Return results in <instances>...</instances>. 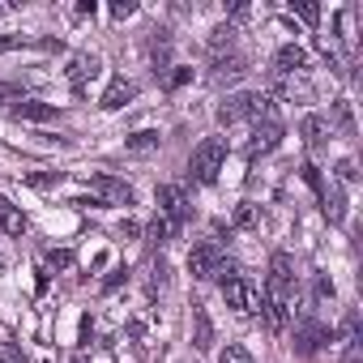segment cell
I'll use <instances>...</instances> for the list:
<instances>
[{"instance_id":"6da1fadb","label":"cell","mask_w":363,"mask_h":363,"mask_svg":"<svg viewBox=\"0 0 363 363\" xmlns=\"http://www.w3.org/2000/svg\"><path fill=\"white\" fill-rule=\"evenodd\" d=\"M269 99L261 90H244V94H227L223 107H218V124H235V120H269Z\"/></svg>"},{"instance_id":"7a4b0ae2","label":"cell","mask_w":363,"mask_h":363,"mask_svg":"<svg viewBox=\"0 0 363 363\" xmlns=\"http://www.w3.org/2000/svg\"><path fill=\"white\" fill-rule=\"evenodd\" d=\"M223 162H227V141H223V137H206V141L193 150L189 171H193L197 184H214L218 171H223Z\"/></svg>"},{"instance_id":"3957f363","label":"cell","mask_w":363,"mask_h":363,"mask_svg":"<svg viewBox=\"0 0 363 363\" xmlns=\"http://www.w3.org/2000/svg\"><path fill=\"white\" fill-rule=\"evenodd\" d=\"M189 274H193V278H201V282H206V278H218V274H223V278H231V274H235V265H227V257H223L218 240H201V244L189 252Z\"/></svg>"},{"instance_id":"277c9868","label":"cell","mask_w":363,"mask_h":363,"mask_svg":"<svg viewBox=\"0 0 363 363\" xmlns=\"http://www.w3.org/2000/svg\"><path fill=\"white\" fill-rule=\"evenodd\" d=\"M223 299H227V308H235V312H244V316L261 308V291H257V282L244 278V274L223 278Z\"/></svg>"},{"instance_id":"5b68a950","label":"cell","mask_w":363,"mask_h":363,"mask_svg":"<svg viewBox=\"0 0 363 363\" xmlns=\"http://www.w3.org/2000/svg\"><path fill=\"white\" fill-rule=\"evenodd\" d=\"M291 291H295V265H291V257L286 252H274L269 257V299H278V303H291Z\"/></svg>"},{"instance_id":"8992f818","label":"cell","mask_w":363,"mask_h":363,"mask_svg":"<svg viewBox=\"0 0 363 363\" xmlns=\"http://www.w3.org/2000/svg\"><path fill=\"white\" fill-rule=\"evenodd\" d=\"M158 214H162L171 227H184L189 214H193V206L184 201V193H179L175 184H162V189H158Z\"/></svg>"},{"instance_id":"52a82bcc","label":"cell","mask_w":363,"mask_h":363,"mask_svg":"<svg viewBox=\"0 0 363 363\" xmlns=\"http://www.w3.org/2000/svg\"><path fill=\"white\" fill-rule=\"evenodd\" d=\"M86 184H90L94 193H103L107 201H116V206H133V189L124 184V179L107 175V171H99V175H86Z\"/></svg>"},{"instance_id":"ba28073f","label":"cell","mask_w":363,"mask_h":363,"mask_svg":"<svg viewBox=\"0 0 363 363\" xmlns=\"http://www.w3.org/2000/svg\"><path fill=\"white\" fill-rule=\"evenodd\" d=\"M329 337H333L329 325H320V320H303V325L295 329V350H299V354H316Z\"/></svg>"},{"instance_id":"9c48e42d","label":"cell","mask_w":363,"mask_h":363,"mask_svg":"<svg viewBox=\"0 0 363 363\" xmlns=\"http://www.w3.org/2000/svg\"><path fill=\"white\" fill-rule=\"evenodd\" d=\"M278 141H282V124H278V120L269 116L265 124H257V128H252V141H248V154H252V158H257V154H269V150H274Z\"/></svg>"},{"instance_id":"30bf717a","label":"cell","mask_w":363,"mask_h":363,"mask_svg":"<svg viewBox=\"0 0 363 363\" xmlns=\"http://www.w3.org/2000/svg\"><path fill=\"white\" fill-rule=\"evenodd\" d=\"M303 65H308V52H303L299 43H286V48H278V56H274V73H282V77H295Z\"/></svg>"},{"instance_id":"8fae6325","label":"cell","mask_w":363,"mask_h":363,"mask_svg":"<svg viewBox=\"0 0 363 363\" xmlns=\"http://www.w3.org/2000/svg\"><path fill=\"white\" fill-rule=\"evenodd\" d=\"M244 73H248L244 56H235V52H231V56H218V60H214V73H210V82H214V86H223V82H240Z\"/></svg>"},{"instance_id":"7c38bea8","label":"cell","mask_w":363,"mask_h":363,"mask_svg":"<svg viewBox=\"0 0 363 363\" xmlns=\"http://www.w3.org/2000/svg\"><path fill=\"white\" fill-rule=\"evenodd\" d=\"M99 69H103V65H99V56H90V52L73 56V60H69V86H73V90H82V86L99 73Z\"/></svg>"},{"instance_id":"4fadbf2b","label":"cell","mask_w":363,"mask_h":363,"mask_svg":"<svg viewBox=\"0 0 363 363\" xmlns=\"http://www.w3.org/2000/svg\"><path fill=\"white\" fill-rule=\"evenodd\" d=\"M133 94H137V86H133V82H124V77H111V86L103 90L99 107H103V111H120V107H124Z\"/></svg>"},{"instance_id":"5bb4252c","label":"cell","mask_w":363,"mask_h":363,"mask_svg":"<svg viewBox=\"0 0 363 363\" xmlns=\"http://www.w3.org/2000/svg\"><path fill=\"white\" fill-rule=\"evenodd\" d=\"M18 120H30V124H48V120H56V107L52 103H39V99H22V103H13L9 107Z\"/></svg>"},{"instance_id":"9a60e30c","label":"cell","mask_w":363,"mask_h":363,"mask_svg":"<svg viewBox=\"0 0 363 363\" xmlns=\"http://www.w3.org/2000/svg\"><path fill=\"white\" fill-rule=\"evenodd\" d=\"M0 231L13 235V240H22V235H26V218H22V210H18L5 193H0Z\"/></svg>"},{"instance_id":"2e32d148","label":"cell","mask_w":363,"mask_h":363,"mask_svg":"<svg viewBox=\"0 0 363 363\" xmlns=\"http://www.w3.org/2000/svg\"><path fill=\"white\" fill-rule=\"evenodd\" d=\"M193 346L197 350H210L214 346V320L201 303H193Z\"/></svg>"},{"instance_id":"e0dca14e","label":"cell","mask_w":363,"mask_h":363,"mask_svg":"<svg viewBox=\"0 0 363 363\" xmlns=\"http://www.w3.org/2000/svg\"><path fill=\"white\" fill-rule=\"evenodd\" d=\"M320 201H325V218H329V223H342V218H346V197H342L337 184L320 189Z\"/></svg>"},{"instance_id":"ac0fdd59","label":"cell","mask_w":363,"mask_h":363,"mask_svg":"<svg viewBox=\"0 0 363 363\" xmlns=\"http://www.w3.org/2000/svg\"><path fill=\"white\" fill-rule=\"evenodd\" d=\"M299 133H303V141H308L312 150H320V145H325V120H320V116H303Z\"/></svg>"},{"instance_id":"d6986e66","label":"cell","mask_w":363,"mask_h":363,"mask_svg":"<svg viewBox=\"0 0 363 363\" xmlns=\"http://www.w3.org/2000/svg\"><path fill=\"white\" fill-rule=\"evenodd\" d=\"M124 145H128L133 154H150V150L158 145V133H150V128H141V133H133V137H128Z\"/></svg>"},{"instance_id":"ffe728a7","label":"cell","mask_w":363,"mask_h":363,"mask_svg":"<svg viewBox=\"0 0 363 363\" xmlns=\"http://www.w3.org/2000/svg\"><path fill=\"white\" fill-rule=\"evenodd\" d=\"M257 223H261V206H252V201H244V206L235 210V227H240V231H252Z\"/></svg>"},{"instance_id":"44dd1931","label":"cell","mask_w":363,"mask_h":363,"mask_svg":"<svg viewBox=\"0 0 363 363\" xmlns=\"http://www.w3.org/2000/svg\"><path fill=\"white\" fill-rule=\"evenodd\" d=\"M171 231H175V227H171V223H167L162 214H158V218H154V223L145 227V235H150V244H154V248H162V244L171 240Z\"/></svg>"},{"instance_id":"7402d4cb","label":"cell","mask_w":363,"mask_h":363,"mask_svg":"<svg viewBox=\"0 0 363 363\" xmlns=\"http://www.w3.org/2000/svg\"><path fill=\"white\" fill-rule=\"evenodd\" d=\"M333 120H337L342 137H354V111H350V103H333Z\"/></svg>"},{"instance_id":"603a6c76","label":"cell","mask_w":363,"mask_h":363,"mask_svg":"<svg viewBox=\"0 0 363 363\" xmlns=\"http://www.w3.org/2000/svg\"><path fill=\"white\" fill-rule=\"evenodd\" d=\"M60 179H65L60 171H30V175H26V184H30V189H56Z\"/></svg>"},{"instance_id":"cb8c5ba5","label":"cell","mask_w":363,"mask_h":363,"mask_svg":"<svg viewBox=\"0 0 363 363\" xmlns=\"http://www.w3.org/2000/svg\"><path fill=\"white\" fill-rule=\"evenodd\" d=\"M22 48H39L35 35H9V39H0V56L5 52H22Z\"/></svg>"},{"instance_id":"d4e9b609","label":"cell","mask_w":363,"mask_h":363,"mask_svg":"<svg viewBox=\"0 0 363 363\" xmlns=\"http://www.w3.org/2000/svg\"><path fill=\"white\" fill-rule=\"evenodd\" d=\"M291 13H299L308 26H316V22H320V9H316V5H308V0H291Z\"/></svg>"},{"instance_id":"484cf974","label":"cell","mask_w":363,"mask_h":363,"mask_svg":"<svg viewBox=\"0 0 363 363\" xmlns=\"http://www.w3.org/2000/svg\"><path fill=\"white\" fill-rule=\"evenodd\" d=\"M218 363H257V359H252L244 346H227V350L218 354Z\"/></svg>"},{"instance_id":"4316f807","label":"cell","mask_w":363,"mask_h":363,"mask_svg":"<svg viewBox=\"0 0 363 363\" xmlns=\"http://www.w3.org/2000/svg\"><path fill=\"white\" fill-rule=\"evenodd\" d=\"M48 265H52V269H69V265H73V252H69V248H52V252H48Z\"/></svg>"},{"instance_id":"83f0119b","label":"cell","mask_w":363,"mask_h":363,"mask_svg":"<svg viewBox=\"0 0 363 363\" xmlns=\"http://www.w3.org/2000/svg\"><path fill=\"white\" fill-rule=\"evenodd\" d=\"M231 35H235V30H231V22H227V26H218V30L210 35V48H214V52H223V48L231 43Z\"/></svg>"},{"instance_id":"f1b7e54d","label":"cell","mask_w":363,"mask_h":363,"mask_svg":"<svg viewBox=\"0 0 363 363\" xmlns=\"http://www.w3.org/2000/svg\"><path fill=\"white\" fill-rule=\"evenodd\" d=\"M0 363H26V359H22V350L13 342H0Z\"/></svg>"},{"instance_id":"f546056e","label":"cell","mask_w":363,"mask_h":363,"mask_svg":"<svg viewBox=\"0 0 363 363\" xmlns=\"http://www.w3.org/2000/svg\"><path fill=\"white\" fill-rule=\"evenodd\" d=\"M337 179H342V184H354V179H359V171H354V162H350V158H342V162H337Z\"/></svg>"},{"instance_id":"4dcf8cb0","label":"cell","mask_w":363,"mask_h":363,"mask_svg":"<svg viewBox=\"0 0 363 363\" xmlns=\"http://www.w3.org/2000/svg\"><path fill=\"white\" fill-rule=\"evenodd\" d=\"M133 13H137L133 0H116V5H111V18H120V22H124V18H133Z\"/></svg>"},{"instance_id":"1f68e13d","label":"cell","mask_w":363,"mask_h":363,"mask_svg":"<svg viewBox=\"0 0 363 363\" xmlns=\"http://www.w3.org/2000/svg\"><path fill=\"white\" fill-rule=\"evenodd\" d=\"M189 82H193V69H175V73L167 77V86H171V90H179V86H189Z\"/></svg>"},{"instance_id":"d6a6232c","label":"cell","mask_w":363,"mask_h":363,"mask_svg":"<svg viewBox=\"0 0 363 363\" xmlns=\"http://www.w3.org/2000/svg\"><path fill=\"white\" fill-rule=\"evenodd\" d=\"M124 278H128V269H124V265H116V269L107 274V282H103V291H116V286H120Z\"/></svg>"},{"instance_id":"836d02e7","label":"cell","mask_w":363,"mask_h":363,"mask_svg":"<svg viewBox=\"0 0 363 363\" xmlns=\"http://www.w3.org/2000/svg\"><path fill=\"white\" fill-rule=\"evenodd\" d=\"M0 103H9V107L22 103V90H18V86H0Z\"/></svg>"},{"instance_id":"e575fe53","label":"cell","mask_w":363,"mask_h":363,"mask_svg":"<svg viewBox=\"0 0 363 363\" xmlns=\"http://www.w3.org/2000/svg\"><path fill=\"white\" fill-rule=\"evenodd\" d=\"M303 179H308V184H312V189H316V193H320V189H325V184H320V171H316V167H312V162H308V167H303Z\"/></svg>"},{"instance_id":"d590c367","label":"cell","mask_w":363,"mask_h":363,"mask_svg":"<svg viewBox=\"0 0 363 363\" xmlns=\"http://www.w3.org/2000/svg\"><path fill=\"white\" fill-rule=\"evenodd\" d=\"M346 363H359V354H354V350H350V354H346Z\"/></svg>"},{"instance_id":"8d00e7d4","label":"cell","mask_w":363,"mask_h":363,"mask_svg":"<svg viewBox=\"0 0 363 363\" xmlns=\"http://www.w3.org/2000/svg\"><path fill=\"white\" fill-rule=\"evenodd\" d=\"M5 13H9V9H5V5H0V18H5Z\"/></svg>"},{"instance_id":"74e56055","label":"cell","mask_w":363,"mask_h":363,"mask_svg":"<svg viewBox=\"0 0 363 363\" xmlns=\"http://www.w3.org/2000/svg\"><path fill=\"white\" fill-rule=\"evenodd\" d=\"M0 269H5V257H0Z\"/></svg>"}]
</instances>
